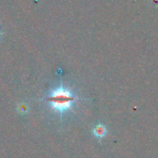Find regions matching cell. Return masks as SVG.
<instances>
[{
  "instance_id": "obj_1",
  "label": "cell",
  "mask_w": 158,
  "mask_h": 158,
  "mask_svg": "<svg viewBox=\"0 0 158 158\" xmlns=\"http://www.w3.org/2000/svg\"><path fill=\"white\" fill-rule=\"evenodd\" d=\"M48 100L52 109L62 114L72 108L76 97L70 91L61 86L51 93Z\"/></svg>"
},
{
  "instance_id": "obj_2",
  "label": "cell",
  "mask_w": 158,
  "mask_h": 158,
  "mask_svg": "<svg viewBox=\"0 0 158 158\" xmlns=\"http://www.w3.org/2000/svg\"><path fill=\"white\" fill-rule=\"evenodd\" d=\"M94 134L98 138H103L106 135V133H107V131H106L105 126H103L101 123H99L97 126L94 127Z\"/></svg>"
},
{
  "instance_id": "obj_3",
  "label": "cell",
  "mask_w": 158,
  "mask_h": 158,
  "mask_svg": "<svg viewBox=\"0 0 158 158\" xmlns=\"http://www.w3.org/2000/svg\"><path fill=\"white\" fill-rule=\"evenodd\" d=\"M28 106L26 103H22V104L19 105L18 106V111L22 114H26L28 112Z\"/></svg>"
}]
</instances>
